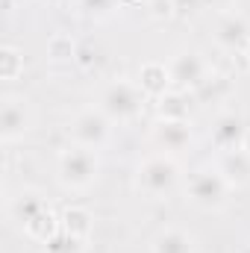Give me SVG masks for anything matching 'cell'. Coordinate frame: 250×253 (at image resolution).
Instances as JSON below:
<instances>
[{"label": "cell", "mask_w": 250, "mask_h": 253, "mask_svg": "<svg viewBox=\"0 0 250 253\" xmlns=\"http://www.w3.org/2000/svg\"><path fill=\"white\" fill-rule=\"evenodd\" d=\"M215 168L224 174V180L233 189L250 183V153L248 150H224V153H218Z\"/></svg>", "instance_id": "obj_11"}, {"label": "cell", "mask_w": 250, "mask_h": 253, "mask_svg": "<svg viewBox=\"0 0 250 253\" xmlns=\"http://www.w3.org/2000/svg\"><path fill=\"white\" fill-rule=\"evenodd\" d=\"M236 253H250V242H248V245H242V248H239Z\"/></svg>", "instance_id": "obj_22"}, {"label": "cell", "mask_w": 250, "mask_h": 253, "mask_svg": "<svg viewBox=\"0 0 250 253\" xmlns=\"http://www.w3.org/2000/svg\"><path fill=\"white\" fill-rule=\"evenodd\" d=\"M36 124V109L24 94H3L0 103V138L6 144L24 138Z\"/></svg>", "instance_id": "obj_6"}, {"label": "cell", "mask_w": 250, "mask_h": 253, "mask_svg": "<svg viewBox=\"0 0 250 253\" xmlns=\"http://www.w3.org/2000/svg\"><path fill=\"white\" fill-rule=\"evenodd\" d=\"M150 253H197V242L183 227H165L153 236Z\"/></svg>", "instance_id": "obj_12"}, {"label": "cell", "mask_w": 250, "mask_h": 253, "mask_svg": "<svg viewBox=\"0 0 250 253\" xmlns=\"http://www.w3.org/2000/svg\"><path fill=\"white\" fill-rule=\"evenodd\" d=\"M233 3L236 0H203L206 9H218V12H233Z\"/></svg>", "instance_id": "obj_20"}, {"label": "cell", "mask_w": 250, "mask_h": 253, "mask_svg": "<svg viewBox=\"0 0 250 253\" xmlns=\"http://www.w3.org/2000/svg\"><path fill=\"white\" fill-rule=\"evenodd\" d=\"M215 42L230 53H245L250 44V21L242 12H224L215 24Z\"/></svg>", "instance_id": "obj_8"}, {"label": "cell", "mask_w": 250, "mask_h": 253, "mask_svg": "<svg viewBox=\"0 0 250 253\" xmlns=\"http://www.w3.org/2000/svg\"><path fill=\"white\" fill-rule=\"evenodd\" d=\"M248 129L250 126H245L242 115L221 112L212 121V126H209V138H212V144H215L218 153H224V150H242V144L248 138Z\"/></svg>", "instance_id": "obj_9"}, {"label": "cell", "mask_w": 250, "mask_h": 253, "mask_svg": "<svg viewBox=\"0 0 250 253\" xmlns=\"http://www.w3.org/2000/svg\"><path fill=\"white\" fill-rule=\"evenodd\" d=\"M156 106H159V118L188 121V94L186 91H165L162 97H156Z\"/></svg>", "instance_id": "obj_16"}, {"label": "cell", "mask_w": 250, "mask_h": 253, "mask_svg": "<svg viewBox=\"0 0 250 253\" xmlns=\"http://www.w3.org/2000/svg\"><path fill=\"white\" fill-rule=\"evenodd\" d=\"M150 138H153V144L162 153L177 156L191 144V124L188 121H177V118H159L153 124V129H150Z\"/></svg>", "instance_id": "obj_10"}, {"label": "cell", "mask_w": 250, "mask_h": 253, "mask_svg": "<svg viewBox=\"0 0 250 253\" xmlns=\"http://www.w3.org/2000/svg\"><path fill=\"white\" fill-rule=\"evenodd\" d=\"M147 97H162L165 91H171V71L165 62H144L138 71V80H135Z\"/></svg>", "instance_id": "obj_14"}, {"label": "cell", "mask_w": 250, "mask_h": 253, "mask_svg": "<svg viewBox=\"0 0 250 253\" xmlns=\"http://www.w3.org/2000/svg\"><path fill=\"white\" fill-rule=\"evenodd\" d=\"M44 209H47V200L33 189H24L18 197L9 200V215H12V221H18L21 227H27V224H30L36 215H42Z\"/></svg>", "instance_id": "obj_13"}, {"label": "cell", "mask_w": 250, "mask_h": 253, "mask_svg": "<svg viewBox=\"0 0 250 253\" xmlns=\"http://www.w3.org/2000/svg\"><path fill=\"white\" fill-rule=\"evenodd\" d=\"M245 56H248V59H250V44H248V50H245Z\"/></svg>", "instance_id": "obj_23"}, {"label": "cell", "mask_w": 250, "mask_h": 253, "mask_svg": "<svg viewBox=\"0 0 250 253\" xmlns=\"http://www.w3.org/2000/svg\"><path fill=\"white\" fill-rule=\"evenodd\" d=\"M115 124H129V121H135V118H141V112H144V106H147V94H144V88L135 83V80H112L106 88H103V94H100V103H97Z\"/></svg>", "instance_id": "obj_3"}, {"label": "cell", "mask_w": 250, "mask_h": 253, "mask_svg": "<svg viewBox=\"0 0 250 253\" xmlns=\"http://www.w3.org/2000/svg\"><path fill=\"white\" fill-rule=\"evenodd\" d=\"M242 150H248V153H250V129H248V138H245V144H242Z\"/></svg>", "instance_id": "obj_21"}, {"label": "cell", "mask_w": 250, "mask_h": 253, "mask_svg": "<svg viewBox=\"0 0 250 253\" xmlns=\"http://www.w3.org/2000/svg\"><path fill=\"white\" fill-rule=\"evenodd\" d=\"M47 50H50V59H56V62H62V59H74V56H77V47H74V42H71L68 36H53Z\"/></svg>", "instance_id": "obj_18"}, {"label": "cell", "mask_w": 250, "mask_h": 253, "mask_svg": "<svg viewBox=\"0 0 250 253\" xmlns=\"http://www.w3.org/2000/svg\"><path fill=\"white\" fill-rule=\"evenodd\" d=\"M171 6H174V15H197L200 9H206L203 6V0H171Z\"/></svg>", "instance_id": "obj_19"}, {"label": "cell", "mask_w": 250, "mask_h": 253, "mask_svg": "<svg viewBox=\"0 0 250 253\" xmlns=\"http://www.w3.org/2000/svg\"><path fill=\"white\" fill-rule=\"evenodd\" d=\"M168 71H171V83L180 85V91H183V88L197 91V88H203V85L215 77L209 59H206L200 50H183V53H177V56L168 62Z\"/></svg>", "instance_id": "obj_7"}, {"label": "cell", "mask_w": 250, "mask_h": 253, "mask_svg": "<svg viewBox=\"0 0 250 253\" xmlns=\"http://www.w3.org/2000/svg\"><path fill=\"white\" fill-rule=\"evenodd\" d=\"M62 233L83 245L88 239V233H91V215H88V209H80V206L68 209L62 215Z\"/></svg>", "instance_id": "obj_15"}, {"label": "cell", "mask_w": 250, "mask_h": 253, "mask_svg": "<svg viewBox=\"0 0 250 253\" xmlns=\"http://www.w3.org/2000/svg\"><path fill=\"white\" fill-rule=\"evenodd\" d=\"M112 126H115V121H112L100 106H85V109H80V112L68 121V138H71V144L100 150V147L109 144Z\"/></svg>", "instance_id": "obj_5"}, {"label": "cell", "mask_w": 250, "mask_h": 253, "mask_svg": "<svg viewBox=\"0 0 250 253\" xmlns=\"http://www.w3.org/2000/svg\"><path fill=\"white\" fill-rule=\"evenodd\" d=\"M100 177V156L91 147L68 144L56 156V180L68 191H88Z\"/></svg>", "instance_id": "obj_1"}, {"label": "cell", "mask_w": 250, "mask_h": 253, "mask_svg": "<svg viewBox=\"0 0 250 253\" xmlns=\"http://www.w3.org/2000/svg\"><path fill=\"white\" fill-rule=\"evenodd\" d=\"M180 186V162L171 153H153L135 168V191L147 200H162Z\"/></svg>", "instance_id": "obj_2"}, {"label": "cell", "mask_w": 250, "mask_h": 253, "mask_svg": "<svg viewBox=\"0 0 250 253\" xmlns=\"http://www.w3.org/2000/svg\"><path fill=\"white\" fill-rule=\"evenodd\" d=\"M0 74H3V80L6 83H12V80H18L21 77V71H24V53L18 50V47H12V44H3V50H0Z\"/></svg>", "instance_id": "obj_17"}, {"label": "cell", "mask_w": 250, "mask_h": 253, "mask_svg": "<svg viewBox=\"0 0 250 253\" xmlns=\"http://www.w3.org/2000/svg\"><path fill=\"white\" fill-rule=\"evenodd\" d=\"M230 191H233V186L224 180V174L218 168H197L186 183V200L203 212H215V209L227 206Z\"/></svg>", "instance_id": "obj_4"}]
</instances>
